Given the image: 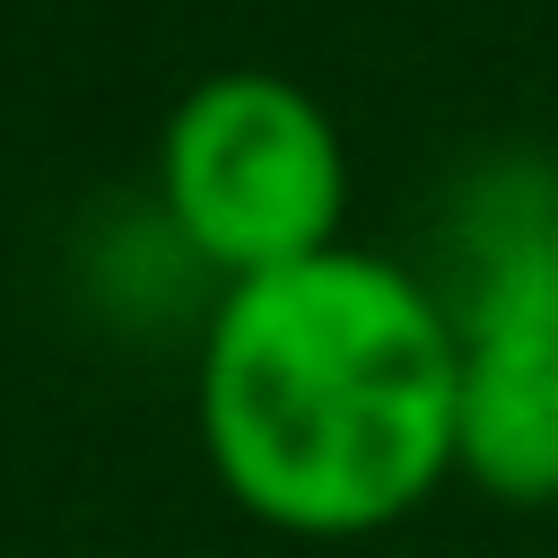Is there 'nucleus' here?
<instances>
[{
  "label": "nucleus",
  "instance_id": "obj_1",
  "mask_svg": "<svg viewBox=\"0 0 558 558\" xmlns=\"http://www.w3.org/2000/svg\"><path fill=\"white\" fill-rule=\"evenodd\" d=\"M462 331L410 262L331 244L209 296L192 418L218 488L288 541H375L453 480Z\"/></svg>",
  "mask_w": 558,
  "mask_h": 558
},
{
  "label": "nucleus",
  "instance_id": "obj_2",
  "mask_svg": "<svg viewBox=\"0 0 558 558\" xmlns=\"http://www.w3.org/2000/svg\"><path fill=\"white\" fill-rule=\"evenodd\" d=\"M157 218L218 279H262L349 244V148L314 87L209 70L157 122Z\"/></svg>",
  "mask_w": 558,
  "mask_h": 558
},
{
  "label": "nucleus",
  "instance_id": "obj_3",
  "mask_svg": "<svg viewBox=\"0 0 558 558\" xmlns=\"http://www.w3.org/2000/svg\"><path fill=\"white\" fill-rule=\"evenodd\" d=\"M427 288L462 340H558V157L488 148L471 157L427 235Z\"/></svg>",
  "mask_w": 558,
  "mask_h": 558
},
{
  "label": "nucleus",
  "instance_id": "obj_4",
  "mask_svg": "<svg viewBox=\"0 0 558 558\" xmlns=\"http://www.w3.org/2000/svg\"><path fill=\"white\" fill-rule=\"evenodd\" d=\"M453 480L497 506H558V340H462Z\"/></svg>",
  "mask_w": 558,
  "mask_h": 558
}]
</instances>
